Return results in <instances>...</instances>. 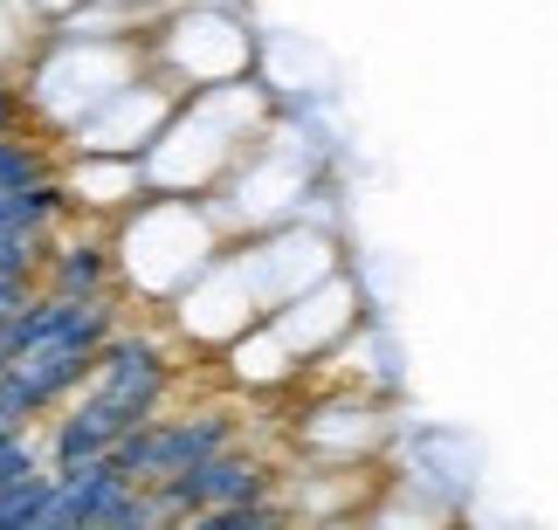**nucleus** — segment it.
I'll return each mask as SVG.
<instances>
[{"instance_id":"nucleus-1","label":"nucleus","mask_w":558,"mask_h":530,"mask_svg":"<svg viewBox=\"0 0 558 530\" xmlns=\"http://www.w3.org/2000/svg\"><path fill=\"white\" fill-rule=\"evenodd\" d=\"M234 420L228 407H201V414H153L145 428H132L111 448V461L132 482H173V476H186L193 461H207V455H221V448H234Z\"/></svg>"},{"instance_id":"nucleus-2","label":"nucleus","mask_w":558,"mask_h":530,"mask_svg":"<svg viewBox=\"0 0 558 530\" xmlns=\"http://www.w3.org/2000/svg\"><path fill=\"white\" fill-rule=\"evenodd\" d=\"M276 482H283V476H276L263 455H248L242 441H234V448L193 461L186 476L159 482V496H166V510H173V517H221V510H248V503L276 496Z\"/></svg>"},{"instance_id":"nucleus-3","label":"nucleus","mask_w":558,"mask_h":530,"mask_svg":"<svg viewBox=\"0 0 558 530\" xmlns=\"http://www.w3.org/2000/svg\"><path fill=\"white\" fill-rule=\"evenodd\" d=\"M70 227V221H62ZM49 235V256H41V289H62V296H111L118 289V248L111 235Z\"/></svg>"},{"instance_id":"nucleus-4","label":"nucleus","mask_w":558,"mask_h":530,"mask_svg":"<svg viewBox=\"0 0 558 530\" xmlns=\"http://www.w3.org/2000/svg\"><path fill=\"white\" fill-rule=\"evenodd\" d=\"M35 180H56L49 145H28L21 132H0V186H35Z\"/></svg>"}]
</instances>
